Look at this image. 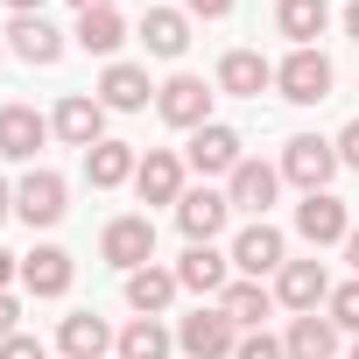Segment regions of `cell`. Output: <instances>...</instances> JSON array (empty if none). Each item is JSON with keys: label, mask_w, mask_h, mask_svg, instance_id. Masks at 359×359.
<instances>
[{"label": "cell", "mask_w": 359, "mask_h": 359, "mask_svg": "<svg viewBox=\"0 0 359 359\" xmlns=\"http://www.w3.org/2000/svg\"><path fill=\"white\" fill-rule=\"evenodd\" d=\"M240 148H247V141H240L226 120H205V127L191 134V169H198V176H233V169L247 162Z\"/></svg>", "instance_id": "obj_9"}, {"label": "cell", "mask_w": 359, "mask_h": 359, "mask_svg": "<svg viewBox=\"0 0 359 359\" xmlns=\"http://www.w3.org/2000/svg\"><path fill=\"white\" fill-rule=\"evenodd\" d=\"M134 191H141V205H176L184 198V162H176L169 148H148L141 169H134Z\"/></svg>", "instance_id": "obj_15"}, {"label": "cell", "mask_w": 359, "mask_h": 359, "mask_svg": "<svg viewBox=\"0 0 359 359\" xmlns=\"http://www.w3.org/2000/svg\"><path fill=\"white\" fill-rule=\"evenodd\" d=\"M352 359H359V345H352Z\"/></svg>", "instance_id": "obj_42"}, {"label": "cell", "mask_w": 359, "mask_h": 359, "mask_svg": "<svg viewBox=\"0 0 359 359\" xmlns=\"http://www.w3.org/2000/svg\"><path fill=\"white\" fill-rule=\"evenodd\" d=\"M345 261H352V275H359V226H352V240H345Z\"/></svg>", "instance_id": "obj_38"}, {"label": "cell", "mask_w": 359, "mask_h": 359, "mask_svg": "<svg viewBox=\"0 0 359 359\" xmlns=\"http://www.w3.org/2000/svg\"><path fill=\"white\" fill-rule=\"evenodd\" d=\"M71 191H64V176L57 169H36V176H22V184H15V212L29 219V226H57L71 205H64Z\"/></svg>", "instance_id": "obj_13"}, {"label": "cell", "mask_w": 359, "mask_h": 359, "mask_svg": "<svg viewBox=\"0 0 359 359\" xmlns=\"http://www.w3.org/2000/svg\"><path fill=\"white\" fill-rule=\"evenodd\" d=\"M8 50H15L22 64L50 71V64L64 57V29H57L50 15H15V29H8Z\"/></svg>", "instance_id": "obj_14"}, {"label": "cell", "mask_w": 359, "mask_h": 359, "mask_svg": "<svg viewBox=\"0 0 359 359\" xmlns=\"http://www.w3.org/2000/svg\"><path fill=\"white\" fill-rule=\"evenodd\" d=\"M233 359H289V345H282V338H268V331H240Z\"/></svg>", "instance_id": "obj_31"}, {"label": "cell", "mask_w": 359, "mask_h": 359, "mask_svg": "<svg viewBox=\"0 0 359 359\" xmlns=\"http://www.w3.org/2000/svg\"><path fill=\"white\" fill-rule=\"evenodd\" d=\"M219 310H226V317H233L240 331H261V317L275 310V296H268L261 282H247V275H240V282H233V289L219 296Z\"/></svg>", "instance_id": "obj_29"}, {"label": "cell", "mask_w": 359, "mask_h": 359, "mask_svg": "<svg viewBox=\"0 0 359 359\" xmlns=\"http://www.w3.org/2000/svg\"><path fill=\"white\" fill-rule=\"evenodd\" d=\"M296 233H303L310 247H345V240H352V212H345V198L310 191V198L296 205Z\"/></svg>", "instance_id": "obj_8"}, {"label": "cell", "mask_w": 359, "mask_h": 359, "mask_svg": "<svg viewBox=\"0 0 359 359\" xmlns=\"http://www.w3.org/2000/svg\"><path fill=\"white\" fill-rule=\"evenodd\" d=\"M324 22H331V8H324V0H282V8H275V29H282L296 50H317Z\"/></svg>", "instance_id": "obj_25"}, {"label": "cell", "mask_w": 359, "mask_h": 359, "mask_svg": "<svg viewBox=\"0 0 359 359\" xmlns=\"http://www.w3.org/2000/svg\"><path fill=\"white\" fill-rule=\"evenodd\" d=\"M148 92H155V85H148L141 64H106V78H99V106H106V113H141Z\"/></svg>", "instance_id": "obj_21"}, {"label": "cell", "mask_w": 359, "mask_h": 359, "mask_svg": "<svg viewBox=\"0 0 359 359\" xmlns=\"http://www.w3.org/2000/svg\"><path fill=\"white\" fill-rule=\"evenodd\" d=\"M282 345H289V359H331V352H338V324H331V317H317V310H303V317L289 324V338H282Z\"/></svg>", "instance_id": "obj_27"}, {"label": "cell", "mask_w": 359, "mask_h": 359, "mask_svg": "<svg viewBox=\"0 0 359 359\" xmlns=\"http://www.w3.org/2000/svg\"><path fill=\"white\" fill-rule=\"evenodd\" d=\"M184 15H198V22H226L233 0H184Z\"/></svg>", "instance_id": "obj_34"}, {"label": "cell", "mask_w": 359, "mask_h": 359, "mask_svg": "<svg viewBox=\"0 0 359 359\" xmlns=\"http://www.w3.org/2000/svg\"><path fill=\"white\" fill-rule=\"evenodd\" d=\"M275 85H282L289 106H317V99H331V57L324 50H289L275 64Z\"/></svg>", "instance_id": "obj_3"}, {"label": "cell", "mask_w": 359, "mask_h": 359, "mask_svg": "<svg viewBox=\"0 0 359 359\" xmlns=\"http://www.w3.org/2000/svg\"><path fill=\"white\" fill-rule=\"evenodd\" d=\"M338 162H345V169H359V120H345V127H338Z\"/></svg>", "instance_id": "obj_33"}, {"label": "cell", "mask_w": 359, "mask_h": 359, "mask_svg": "<svg viewBox=\"0 0 359 359\" xmlns=\"http://www.w3.org/2000/svg\"><path fill=\"white\" fill-rule=\"evenodd\" d=\"M43 141H50V120L36 106H0V155L8 162H29Z\"/></svg>", "instance_id": "obj_17"}, {"label": "cell", "mask_w": 359, "mask_h": 359, "mask_svg": "<svg viewBox=\"0 0 359 359\" xmlns=\"http://www.w3.org/2000/svg\"><path fill=\"white\" fill-rule=\"evenodd\" d=\"M8 212H15V191H8V184H0V219H8Z\"/></svg>", "instance_id": "obj_41"}, {"label": "cell", "mask_w": 359, "mask_h": 359, "mask_svg": "<svg viewBox=\"0 0 359 359\" xmlns=\"http://www.w3.org/2000/svg\"><path fill=\"white\" fill-rule=\"evenodd\" d=\"M71 8H78V15H92V8H113V0H71Z\"/></svg>", "instance_id": "obj_40"}, {"label": "cell", "mask_w": 359, "mask_h": 359, "mask_svg": "<svg viewBox=\"0 0 359 359\" xmlns=\"http://www.w3.org/2000/svg\"><path fill=\"white\" fill-rule=\"evenodd\" d=\"M176 289H184V282H176V268H155V261L127 275V303H134L141 317H162V310L176 303Z\"/></svg>", "instance_id": "obj_23"}, {"label": "cell", "mask_w": 359, "mask_h": 359, "mask_svg": "<svg viewBox=\"0 0 359 359\" xmlns=\"http://www.w3.org/2000/svg\"><path fill=\"white\" fill-rule=\"evenodd\" d=\"M50 134H57L64 148H99V141H106V106H99L92 92H64L57 113H50Z\"/></svg>", "instance_id": "obj_4"}, {"label": "cell", "mask_w": 359, "mask_h": 359, "mask_svg": "<svg viewBox=\"0 0 359 359\" xmlns=\"http://www.w3.org/2000/svg\"><path fill=\"white\" fill-rule=\"evenodd\" d=\"M8 8H15V15H43V8H50V0H8Z\"/></svg>", "instance_id": "obj_37"}, {"label": "cell", "mask_w": 359, "mask_h": 359, "mask_svg": "<svg viewBox=\"0 0 359 359\" xmlns=\"http://www.w3.org/2000/svg\"><path fill=\"white\" fill-rule=\"evenodd\" d=\"M134 169H141V155H134L127 141H99V148H85V184H92V191H120V184H134Z\"/></svg>", "instance_id": "obj_20"}, {"label": "cell", "mask_w": 359, "mask_h": 359, "mask_svg": "<svg viewBox=\"0 0 359 359\" xmlns=\"http://www.w3.org/2000/svg\"><path fill=\"white\" fill-rule=\"evenodd\" d=\"M275 191H282V169H275V162H254V155H247V162L226 176V198H233V212H254V219H268Z\"/></svg>", "instance_id": "obj_12"}, {"label": "cell", "mask_w": 359, "mask_h": 359, "mask_svg": "<svg viewBox=\"0 0 359 359\" xmlns=\"http://www.w3.org/2000/svg\"><path fill=\"white\" fill-rule=\"evenodd\" d=\"M345 162H338V141H317V134H296L289 148H282V176L310 198V191H331V176H338Z\"/></svg>", "instance_id": "obj_2"}, {"label": "cell", "mask_w": 359, "mask_h": 359, "mask_svg": "<svg viewBox=\"0 0 359 359\" xmlns=\"http://www.w3.org/2000/svg\"><path fill=\"white\" fill-rule=\"evenodd\" d=\"M155 113H162L169 127H191V134H198V127L212 120V85L191 78V71H176L169 85H155Z\"/></svg>", "instance_id": "obj_6"}, {"label": "cell", "mask_w": 359, "mask_h": 359, "mask_svg": "<svg viewBox=\"0 0 359 359\" xmlns=\"http://www.w3.org/2000/svg\"><path fill=\"white\" fill-rule=\"evenodd\" d=\"M71 43H78V50H92V57H113V50L127 43V22H120V8H92V15H78Z\"/></svg>", "instance_id": "obj_26"}, {"label": "cell", "mask_w": 359, "mask_h": 359, "mask_svg": "<svg viewBox=\"0 0 359 359\" xmlns=\"http://www.w3.org/2000/svg\"><path fill=\"white\" fill-rule=\"evenodd\" d=\"M0 359H50V352H43V338H29V331H15L8 345H0Z\"/></svg>", "instance_id": "obj_32"}, {"label": "cell", "mask_w": 359, "mask_h": 359, "mask_svg": "<svg viewBox=\"0 0 359 359\" xmlns=\"http://www.w3.org/2000/svg\"><path fill=\"white\" fill-rule=\"evenodd\" d=\"M275 303H289L296 317L317 310V303H331V275H324V261H317V254H310V261H282V275H275Z\"/></svg>", "instance_id": "obj_11"}, {"label": "cell", "mask_w": 359, "mask_h": 359, "mask_svg": "<svg viewBox=\"0 0 359 359\" xmlns=\"http://www.w3.org/2000/svg\"><path fill=\"white\" fill-rule=\"evenodd\" d=\"M275 85V64L261 57V50H226L219 57V92H233V99H261Z\"/></svg>", "instance_id": "obj_16"}, {"label": "cell", "mask_w": 359, "mask_h": 359, "mask_svg": "<svg viewBox=\"0 0 359 359\" xmlns=\"http://www.w3.org/2000/svg\"><path fill=\"white\" fill-rule=\"evenodd\" d=\"M324 310H331V324H338V331H352V338H359V275H352L345 289H331V303H324Z\"/></svg>", "instance_id": "obj_30"}, {"label": "cell", "mask_w": 359, "mask_h": 359, "mask_svg": "<svg viewBox=\"0 0 359 359\" xmlns=\"http://www.w3.org/2000/svg\"><path fill=\"white\" fill-rule=\"evenodd\" d=\"M141 43H148V57H184L191 50V15L184 8H148L141 15Z\"/></svg>", "instance_id": "obj_22"}, {"label": "cell", "mask_w": 359, "mask_h": 359, "mask_svg": "<svg viewBox=\"0 0 359 359\" xmlns=\"http://www.w3.org/2000/svg\"><path fill=\"white\" fill-rule=\"evenodd\" d=\"M113 352H120V359H169V352H176V331H162V317H134Z\"/></svg>", "instance_id": "obj_28"}, {"label": "cell", "mask_w": 359, "mask_h": 359, "mask_svg": "<svg viewBox=\"0 0 359 359\" xmlns=\"http://www.w3.org/2000/svg\"><path fill=\"white\" fill-rule=\"evenodd\" d=\"M99 254H106L120 275L148 268V261H155V219H148V212H127V219H113V226H106V240H99Z\"/></svg>", "instance_id": "obj_5"}, {"label": "cell", "mask_w": 359, "mask_h": 359, "mask_svg": "<svg viewBox=\"0 0 359 359\" xmlns=\"http://www.w3.org/2000/svg\"><path fill=\"white\" fill-rule=\"evenodd\" d=\"M22 289H29V296H64V289H71V254H64V247H36V254L22 261Z\"/></svg>", "instance_id": "obj_24"}, {"label": "cell", "mask_w": 359, "mask_h": 359, "mask_svg": "<svg viewBox=\"0 0 359 359\" xmlns=\"http://www.w3.org/2000/svg\"><path fill=\"white\" fill-rule=\"evenodd\" d=\"M345 36H359V0H352V8H345Z\"/></svg>", "instance_id": "obj_39"}, {"label": "cell", "mask_w": 359, "mask_h": 359, "mask_svg": "<svg viewBox=\"0 0 359 359\" xmlns=\"http://www.w3.org/2000/svg\"><path fill=\"white\" fill-rule=\"evenodd\" d=\"M233 345H240V324L219 303H205V310H191L184 324H176V352L184 359H233Z\"/></svg>", "instance_id": "obj_1"}, {"label": "cell", "mask_w": 359, "mask_h": 359, "mask_svg": "<svg viewBox=\"0 0 359 359\" xmlns=\"http://www.w3.org/2000/svg\"><path fill=\"white\" fill-rule=\"evenodd\" d=\"M282 261H289V247H282V233H275L268 219H254V226L233 240V268H240L247 282H261V275H282Z\"/></svg>", "instance_id": "obj_10"}, {"label": "cell", "mask_w": 359, "mask_h": 359, "mask_svg": "<svg viewBox=\"0 0 359 359\" xmlns=\"http://www.w3.org/2000/svg\"><path fill=\"white\" fill-rule=\"evenodd\" d=\"M176 282L198 289V296H226V289H233V254H219V247H191L184 261H176Z\"/></svg>", "instance_id": "obj_18"}, {"label": "cell", "mask_w": 359, "mask_h": 359, "mask_svg": "<svg viewBox=\"0 0 359 359\" xmlns=\"http://www.w3.org/2000/svg\"><path fill=\"white\" fill-rule=\"evenodd\" d=\"M57 345H64V359H106L120 338H113V324H106V317L78 310V317H64V324H57Z\"/></svg>", "instance_id": "obj_19"}, {"label": "cell", "mask_w": 359, "mask_h": 359, "mask_svg": "<svg viewBox=\"0 0 359 359\" xmlns=\"http://www.w3.org/2000/svg\"><path fill=\"white\" fill-rule=\"evenodd\" d=\"M226 219H233V198L226 191H184V198H176V226H184V240L191 247H212L219 233H226Z\"/></svg>", "instance_id": "obj_7"}, {"label": "cell", "mask_w": 359, "mask_h": 359, "mask_svg": "<svg viewBox=\"0 0 359 359\" xmlns=\"http://www.w3.org/2000/svg\"><path fill=\"white\" fill-rule=\"evenodd\" d=\"M15 275H22V261H15V254H8V247H0V289H8V282H15Z\"/></svg>", "instance_id": "obj_36"}, {"label": "cell", "mask_w": 359, "mask_h": 359, "mask_svg": "<svg viewBox=\"0 0 359 359\" xmlns=\"http://www.w3.org/2000/svg\"><path fill=\"white\" fill-rule=\"evenodd\" d=\"M15 317H22V303H15L8 289H0V345H8V338H15Z\"/></svg>", "instance_id": "obj_35"}]
</instances>
